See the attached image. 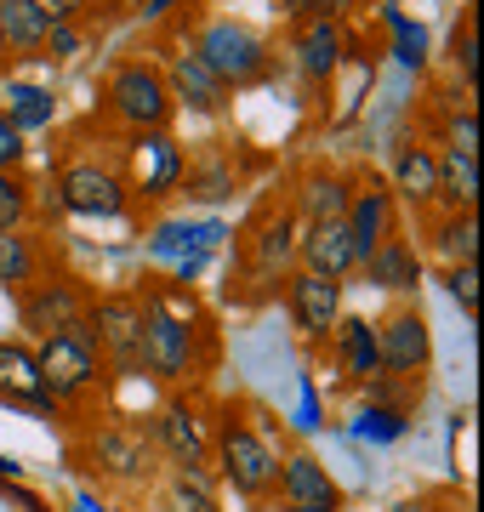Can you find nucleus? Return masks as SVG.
<instances>
[{
	"mask_svg": "<svg viewBox=\"0 0 484 512\" xmlns=\"http://www.w3.org/2000/svg\"><path fill=\"white\" fill-rule=\"evenodd\" d=\"M35 365H40V382H46L52 404H63V399L92 393V387L103 382V365H109V359H103L97 330L86 325V319H75V325H63V330H52V336H40Z\"/></svg>",
	"mask_w": 484,
	"mask_h": 512,
	"instance_id": "obj_1",
	"label": "nucleus"
},
{
	"mask_svg": "<svg viewBox=\"0 0 484 512\" xmlns=\"http://www.w3.org/2000/svg\"><path fill=\"white\" fill-rule=\"evenodd\" d=\"M211 450H217L223 484H234V495H245V501H262V495L274 490V478H280V456H274V444L262 439L251 421L234 416V410L223 416V427H217Z\"/></svg>",
	"mask_w": 484,
	"mask_h": 512,
	"instance_id": "obj_2",
	"label": "nucleus"
},
{
	"mask_svg": "<svg viewBox=\"0 0 484 512\" xmlns=\"http://www.w3.org/2000/svg\"><path fill=\"white\" fill-rule=\"evenodd\" d=\"M194 57H200L205 69L217 74L223 86H251V80H262L268 74V40L257 35V29H245V23H205L200 40H194Z\"/></svg>",
	"mask_w": 484,
	"mask_h": 512,
	"instance_id": "obj_3",
	"label": "nucleus"
},
{
	"mask_svg": "<svg viewBox=\"0 0 484 512\" xmlns=\"http://www.w3.org/2000/svg\"><path fill=\"white\" fill-rule=\"evenodd\" d=\"M137 365L160 376V382H183L194 370V330L183 319L160 313L154 302H143V330H137Z\"/></svg>",
	"mask_w": 484,
	"mask_h": 512,
	"instance_id": "obj_4",
	"label": "nucleus"
},
{
	"mask_svg": "<svg viewBox=\"0 0 484 512\" xmlns=\"http://www.w3.org/2000/svg\"><path fill=\"white\" fill-rule=\"evenodd\" d=\"M109 103H114L120 120H131V126H143V131H160L171 120V86H166V74L149 69V63H126V69H114Z\"/></svg>",
	"mask_w": 484,
	"mask_h": 512,
	"instance_id": "obj_5",
	"label": "nucleus"
},
{
	"mask_svg": "<svg viewBox=\"0 0 484 512\" xmlns=\"http://www.w3.org/2000/svg\"><path fill=\"white\" fill-rule=\"evenodd\" d=\"M376 353H382V370L388 376H422L433 359V330L422 308H393L382 325H376Z\"/></svg>",
	"mask_w": 484,
	"mask_h": 512,
	"instance_id": "obj_6",
	"label": "nucleus"
},
{
	"mask_svg": "<svg viewBox=\"0 0 484 512\" xmlns=\"http://www.w3.org/2000/svg\"><path fill=\"white\" fill-rule=\"evenodd\" d=\"M285 308H291V325L308 336V342H325L342 319V285L325 274H291L285 279Z\"/></svg>",
	"mask_w": 484,
	"mask_h": 512,
	"instance_id": "obj_7",
	"label": "nucleus"
},
{
	"mask_svg": "<svg viewBox=\"0 0 484 512\" xmlns=\"http://www.w3.org/2000/svg\"><path fill=\"white\" fill-rule=\"evenodd\" d=\"M86 325L103 342V359H114L120 370H137V330H143V302L137 296H103L86 308Z\"/></svg>",
	"mask_w": 484,
	"mask_h": 512,
	"instance_id": "obj_8",
	"label": "nucleus"
},
{
	"mask_svg": "<svg viewBox=\"0 0 484 512\" xmlns=\"http://www.w3.org/2000/svg\"><path fill=\"white\" fill-rule=\"evenodd\" d=\"M274 490H280V501L291 512H342V490H336V478L325 473V461H314V456L280 461Z\"/></svg>",
	"mask_w": 484,
	"mask_h": 512,
	"instance_id": "obj_9",
	"label": "nucleus"
},
{
	"mask_svg": "<svg viewBox=\"0 0 484 512\" xmlns=\"http://www.w3.org/2000/svg\"><path fill=\"white\" fill-rule=\"evenodd\" d=\"M63 211H75V217H120L126 211V188L114 171H97V165H69L63 171Z\"/></svg>",
	"mask_w": 484,
	"mask_h": 512,
	"instance_id": "obj_10",
	"label": "nucleus"
},
{
	"mask_svg": "<svg viewBox=\"0 0 484 512\" xmlns=\"http://www.w3.org/2000/svg\"><path fill=\"white\" fill-rule=\"evenodd\" d=\"M302 268L308 274H325V279H342L359 268V256H354V239H348V222L336 217V222H314L308 228V239H302Z\"/></svg>",
	"mask_w": 484,
	"mask_h": 512,
	"instance_id": "obj_11",
	"label": "nucleus"
},
{
	"mask_svg": "<svg viewBox=\"0 0 484 512\" xmlns=\"http://www.w3.org/2000/svg\"><path fill=\"white\" fill-rule=\"evenodd\" d=\"M348 239H354V256L365 262V256L382 245V239L393 234V194L382 183H371V188H359L354 200H348Z\"/></svg>",
	"mask_w": 484,
	"mask_h": 512,
	"instance_id": "obj_12",
	"label": "nucleus"
},
{
	"mask_svg": "<svg viewBox=\"0 0 484 512\" xmlns=\"http://www.w3.org/2000/svg\"><path fill=\"white\" fill-rule=\"evenodd\" d=\"M0 399L29 404V410H52V393L40 382L35 353L23 348V342H0Z\"/></svg>",
	"mask_w": 484,
	"mask_h": 512,
	"instance_id": "obj_13",
	"label": "nucleus"
},
{
	"mask_svg": "<svg viewBox=\"0 0 484 512\" xmlns=\"http://www.w3.org/2000/svg\"><path fill=\"white\" fill-rule=\"evenodd\" d=\"M154 444H166L171 456H177V467H200L211 456V433H205V421L188 404H171V410L154 416Z\"/></svg>",
	"mask_w": 484,
	"mask_h": 512,
	"instance_id": "obj_14",
	"label": "nucleus"
},
{
	"mask_svg": "<svg viewBox=\"0 0 484 512\" xmlns=\"http://www.w3.org/2000/svg\"><path fill=\"white\" fill-rule=\"evenodd\" d=\"M75 319H86V296L75 285H35L23 296V325L35 336H52V330L75 325Z\"/></svg>",
	"mask_w": 484,
	"mask_h": 512,
	"instance_id": "obj_15",
	"label": "nucleus"
},
{
	"mask_svg": "<svg viewBox=\"0 0 484 512\" xmlns=\"http://www.w3.org/2000/svg\"><path fill=\"white\" fill-rule=\"evenodd\" d=\"M365 274H371V285L376 291H393V296H410L416 285H422V262H416V251H410L405 239H382L365 262H359Z\"/></svg>",
	"mask_w": 484,
	"mask_h": 512,
	"instance_id": "obj_16",
	"label": "nucleus"
},
{
	"mask_svg": "<svg viewBox=\"0 0 484 512\" xmlns=\"http://www.w3.org/2000/svg\"><path fill=\"white\" fill-rule=\"evenodd\" d=\"M336 359H342V370L354 376V382H371V376H382V353H376V325L371 319H336Z\"/></svg>",
	"mask_w": 484,
	"mask_h": 512,
	"instance_id": "obj_17",
	"label": "nucleus"
},
{
	"mask_svg": "<svg viewBox=\"0 0 484 512\" xmlns=\"http://www.w3.org/2000/svg\"><path fill=\"white\" fill-rule=\"evenodd\" d=\"M92 461L114 478H143L149 473V444L137 433H126V427H103L92 439Z\"/></svg>",
	"mask_w": 484,
	"mask_h": 512,
	"instance_id": "obj_18",
	"label": "nucleus"
},
{
	"mask_svg": "<svg viewBox=\"0 0 484 512\" xmlns=\"http://www.w3.org/2000/svg\"><path fill=\"white\" fill-rule=\"evenodd\" d=\"M297 63H302V74H314V80H325V74L342 63V29H336V18H302Z\"/></svg>",
	"mask_w": 484,
	"mask_h": 512,
	"instance_id": "obj_19",
	"label": "nucleus"
},
{
	"mask_svg": "<svg viewBox=\"0 0 484 512\" xmlns=\"http://www.w3.org/2000/svg\"><path fill=\"white\" fill-rule=\"evenodd\" d=\"M166 86H171L177 97H183L188 109H200V114H217V109L228 103V86H223V80H217L211 69H205V63H200L194 52H188V57H177V69H171V80H166Z\"/></svg>",
	"mask_w": 484,
	"mask_h": 512,
	"instance_id": "obj_20",
	"label": "nucleus"
},
{
	"mask_svg": "<svg viewBox=\"0 0 484 512\" xmlns=\"http://www.w3.org/2000/svg\"><path fill=\"white\" fill-rule=\"evenodd\" d=\"M393 177H399V194L410 205H428L439 200V154L433 148H399V165H393Z\"/></svg>",
	"mask_w": 484,
	"mask_h": 512,
	"instance_id": "obj_21",
	"label": "nucleus"
},
{
	"mask_svg": "<svg viewBox=\"0 0 484 512\" xmlns=\"http://www.w3.org/2000/svg\"><path fill=\"white\" fill-rule=\"evenodd\" d=\"M439 200H450L456 211H473V200H479V154H462V148L439 154Z\"/></svg>",
	"mask_w": 484,
	"mask_h": 512,
	"instance_id": "obj_22",
	"label": "nucleus"
},
{
	"mask_svg": "<svg viewBox=\"0 0 484 512\" xmlns=\"http://www.w3.org/2000/svg\"><path fill=\"white\" fill-rule=\"evenodd\" d=\"M0 29H6V46L12 52H40L46 35H52V23L40 18L29 0H0Z\"/></svg>",
	"mask_w": 484,
	"mask_h": 512,
	"instance_id": "obj_23",
	"label": "nucleus"
},
{
	"mask_svg": "<svg viewBox=\"0 0 484 512\" xmlns=\"http://www.w3.org/2000/svg\"><path fill=\"white\" fill-rule=\"evenodd\" d=\"M348 200H354V188L342 183V177H308V188H302V211H308V222L348 217Z\"/></svg>",
	"mask_w": 484,
	"mask_h": 512,
	"instance_id": "obj_24",
	"label": "nucleus"
},
{
	"mask_svg": "<svg viewBox=\"0 0 484 512\" xmlns=\"http://www.w3.org/2000/svg\"><path fill=\"white\" fill-rule=\"evenodd\" d=\"M365 387V399L376 404V410H393V416H405L410 404L422 399V376H371Z\"/></svg>",
	"mask_w": 484,
	"mask_h": 512,
	"instance_id": "obj_25",
	"label": "nucleus"
},
{
	"mask_svg": "<svg viewBox=\"0 0 484 512\" xmlns=\"http://www.w3.org/2000/svg\"><path fill=\"white\" fill-rule=\"evenodd\" d=\"M171 501H177V512H217V495H211L205 461L200 467H177V478H171Z\"/></svg>",
	"mask_w": 484,
	"mask_h": 512,
	"instance_id": "obj_26",
	"label": "nucleus"
},
{
	"mask_svg": "<svg viewBox=\"0 0 484 512\" xmlns=\"http://www.w3.org/2000/svg\"><path fill=\"white\" fill-rule=\"evenodd\" d=\"M439 245H445L450 268H456V262H473V256H479V217H473V211H456V217L439 228Z\"/></svg>",
	"mask_w": 484,
	"mask_h": 512,
	"instance_id": "obj_27",
	"label": "nucleus"
},
{
	"mask_svg": "<svg viewBox=\"0 0 484 512\" xmlns=\"http://www.w3.org/2000/svg\"><path fill=\"white\" fill-rule=\"evenodd\" d=\"M35 279V251L23 234H0V285H29Z\"/></svg>",
	"mask_w": 484,
	"mask_h": 512,
	"instance_id": "obj_28",
	"label": "nucleus"
},
{
	"mask_svg": "<svg viewBox=\"0 0 484 512\" xmlns=\"http://www.w3.org/2000/svg\"><path fill=\"white\" fill-rule=\"evenodd\" d=\"M12 120H18V131H29V126H46L52 120V97L40 92V86H12Z\"/></svg>",
	"mask_w": 484,
	"mask_h": 512,
	"instance_id": "obj_29",
	"label": "nucleus"
},
{
	"mask_svg": "<svg viewBox=\"0 0 484 512\" xmlns=\"http://www.w3.org/2000/svg\"><path fill=\"white\" fill-rule=\"evenodd\" d=\"M23 217H29V188L12 171H0V234H18Z\"/></svg>",
	"mask_w": 484,
	"mask_h": 512,
	"instance_id": "obj_30",
	"label": "nucleus"
},
{
	"mask_svg": "<svg viewBox=\"0 0 484 512\" xmlns=\"http://www.w3.org/2000/svg\"><path fill=\"white\" fill-rule=\"evenodd\" d=\"M445 285H450V296H456V308L473 319V313H479V262H456L445 274Z\"/></svg>",
	"mask_w": 484,
	"mask_h": 512,
	"instance_id": "obj_31",
	"label": "nucleus"
},
{
	"mask_svg": "<svg viewBox=\"0 0 484 512\" xmlns=\"http://www.w3.org/2000/svg\"><path fill=\"white\" fill-rule=\"evenodd\" d=\"M359 433H365V439H399V433H405V416H393V410H359Z\"/></svg>",
	"mask_w": 484,
	"mask_h": 512,
	"instance_id": "obj_32",
	"label": "nucleus"
},
{
	"mask_svg": "<svg viewBox=\"0 0 484 512\" xmlns=\"http://www.w3.org/2000/svg\"><path fill=\"white\" fill-rule=\"evenodd\" d=\"M23 160V131H18V120L0 109V171H12V165Z\"/></svg>",
	"mask_w": 484,
	"mask_h": 512,
	"instance_id": "obj_33",
	"label": "nucleus"
},
{
	"mask_svg": "<svg viewBox=\"0 0 484 512\" xmlns=\"http://www.w3.org/2000/svg\"><path fill=\"white\" fill-rule=\"evenodd\" d=\"M445 148H462V154H479V120H473V114H456V120H450V143Z\"/></svg>",
	"mask_w": 484,
	"mask_h": 512,
	"instance_id": "obj_34",
	"label": "nucleus"
},
{
	"mask_svg": "<svg viewBox=\"0 0 484 512\" xmlns=\"http://www.w3.org/2000/svg\"><path fill=\"white\" fill-rule=\"evenodd\" d=\"M456 69H462L467 86L479 80V40H473V29H462V35H456Z\"/></svg>",
	"mask_w": 484,
	"mask_h": 512,
	"instance_id": "obj_35",
	"label": "nucleus"
},
{
	"mask_svg": "<svg viewBox=\"0 0 484 512\" xmlns=\"http://www.w3.org/2000/svg\"><path fill=\"white\" fill-rule=\"evenodd\" d=\"M29 6H35L46 23H75L80 12H86V0H29Z\"/></svg>",
	"mask_w": 484,
	"mask_h": 512,
	"instance_id": "obj_36",
	"label": "nucleus"
},
{
	"mask_svg": "<svg viewBox=\"0 0 484 512\" xmlns=\"http://www.w3.org/2000/svg\"><path fill=\"white\" fill-rule=\"evenodd\" d=\"M46 46H52V52H63V57H69V52H75V46H80L75 23H52V35H46Z\"/></svg>",
	"mask_w": 484,
	"mask_h": 512,
	"instance_id": "obj_37",
	"label": "nucleus"
},
{
	"mask_svg": "<svg viewBox=\"0 0 484 512\" xmlns=\"http://www.w3.org/2000/svg\"><path fill=\"white\" fill-rule=\"evenodd\" d=\"M308 6H314V18H336V12L354 6V0H308Z\"/></svg>",
	"mask_w": 484,
	"mask_h": 512,
	"instance_id": "obj_38",
	"label": "nucleus"
},
{
	"mask_svg": "<svg viewBox=\"0 0 484 512\" xmlns=\"http://www.w3.org/2000/svg\"><path fill=\"white\" fill-rule=\"evenodd\" d=\"M285 12H291V18H308L314 6H308V0H285Z\"/></svg>",
	"mask_w": 484,
	"mask_h": 512,
	"instance_id": "obj_39",
	"label": "nucleus"
},
{
	"mask_svg": "<svg viewBox=\"0 0 484 512\" xmlns=\"http://www.w3.org/2000/svg\"><path fill=\"white\" fill-rule=\"evenodd\" d=\"M388 512H428V501H399V507H388Z\"/></svg>",
	"mask_w": 484,
	"mask_h": 512,
	"instance_id": "obj_40",
	"label": "nucleus"
},
{
	"mask_svg": "<svg viewBox=\"0 0 484 512\" xmlns=\"http://www.w3.org/2000/svg\"><path fill=\"white\" fill-rule=\"evenodd\" d=\"M143 6H149V18H160V12H166L171 0H143Z\"/></svg>",
	"mask_w": 484,
	"mask_h": 512,
	"instance_id": "obj_41",
	"label": "nucleus"
},
{
	"mask_svg": "<svg viewBox=\"0 0 484 512\" xmlns=\"http://www.w3.org/2000/svg\"><path fill=\"white\" fill-rule=\"evenodd\" d=\"M0 473L12 478V473H18V461H12V456H0Z\"/></svg>",
	"mask_w": 484,
	"mask_h": 512,
	"instance_id": "obj_42",
	"label": "nucleus"
},
{
	"mask_svg": "<svg viewBox=\"0 0 484 512\" xmlns=\"http://www.w3.org/2000/svg\"><path fill=\"white\" fill-rule=\"evenodd\" d=\"M428 512H462V507H439V501H428Z\"/></svg>",
	"mask_w": 484,
	"mask_h": 512,
	"instance_id": "obj_43",
	"label": "nucleus"
},
{
	"mask_svg": "<svg viewBox=\"0 0 484 512\" xmlns=\"http://www.w3.org/2000/svg\"><path fill=\"white\" fill-rule=\"evenodd\" d=\"M6 52H12V46H6V29H0V57H6Z\"/></svg>",
	"mask_w": 484,
	"mask_h": 512,
	"instance_id": "obj_44",
	"label": "nucleus"
},
{
	"mask_svg": "<svg viewBox=\"0 0 484 512\" xmlns=\"http://www.w3.org/2000/svg\"><path fill=\"white\" fill-rule=\"evenodd\" d=\"M29 512H46V507H35V501H29Z\"/></svg>",
	"mask_w": 484,
	"mask_h": 512,
	"instance_id": "obj_45",
	"label": "nucleus"
},
{
	"mask_svg": "<svg viewBox=\"0 0 484 512\" xmlns=\"http://www.w3.org/2000/svg\"><path fill=\"white\" fill-rule=\"evenodd\" d=\"M126 6H143V0H126Z\"/></svg>",
	"mask_w": 484,
	"mask_h": 512,
	"instance_id": "obj_46",
	"label": "nucleus"
}]
</instances>
